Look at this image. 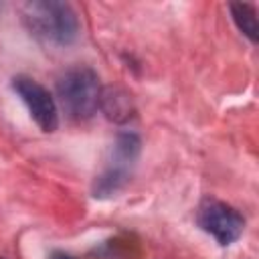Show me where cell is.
<instances>
[{
    "label": "cell",
    "instance_id": "obj_1",
    "mask_svg": "<svg viewBox=\"0 0 259 259\" xmlns=\"http://www.w3.org/2000/svg\"><path fill=\"white\" fill-rule=\"evenodd\" d=\"M24 24L30 34L47 45L67 47L79 36V18L71 4L59 0H32L22 8Z\"/></svg>",
    "mask_w": 259,
    "mask_h": 259
},
{
    "label": "cell",
    "instance_id": "obj_2",
    "mask_svg": "<svg viewBox=\"0 0 259 259\" xmlns=\"http://www.w3.org/2000/svg\"><path fill=\"white\" fill-rule=\"evenodd\" d=\"M57 95L69 117L89 119L99 109V75L89 67H71L57 79Z\"/></svg>",
    "mask_w": 259,
    "mask_h": 259
},
{
    "label": "cell",
    "instance_id": "obj_3",
    "mask_svg": "<svg viewBox=\"0 0 259 259\" xmlns=\"http://www.w3.org/2000/svg\"><path fill=\"white\" fill-rule=\"evenodd\" d=\"M140 148H142V142L138 134L134 132L117 134L111 148V160L93 182L91 192L95 198H109L130 182L132 168L136 166V160L140 156Z\"/></svg>",
    "mask_w": 259,
    "mask_h": 259
},
{
    "label": "cell",
    "instance_id": "obj_4",
    "mask_svg": "<svg viewBox=\"0 0 259 259\" xmlns=\"http://www.w3.org/2000/svg\"><path fill=\"white\" fill-rule=\"evenodd\" d=\"M196 221L204 233L217 239L219 245L227 247L235 243L245 229V219L243 214L233 208L231 204L217 200V198H204L198 206Z\"/></svg>",
    "mask_w": 259,
    "mask_h": 259
},
{
    "label": "cell",
    "instance_id": "obj_5",
    "mask_svg": "<svg viewBox=\"0 0 259 259\" xmlns=\"http://www.w3.org/2000/svg\"><path fill=\"white\" fill-rule=\"evenodd\" d=\"M10 85H12V91L26 105L34 123L42 132H55L59 125V113H57V103H55L53 95L49 93V89L26 75L12 77Z\"/></svg>",
    "mask_w": 259,
    "mask_h": 259
},
{
    "label": "cell",
    "instance_id": "obj_6",
    "mask_svg": "<svg viewBox=\"0 0 259 259\" xmlns=\"http://www.w3.org/2000/svg\"><path fill=\"white\" fill-rule=\"evenodd\" d=\"M99 109H101V113H103L109 121H113V123H117V125L127 123V121L134 117V113H136L132 95H130L125 89L117 87V85L101 87Z\"/></svg>",
    "mask_w": 259,
    "mask_h": 259
},
{
    "label": "cell",
    "instance_id": "obj_7",
    "mask_svg": "<svg viewBox=\"0 0 259 259\" xmlns=\"http://www.w3.org/2000/svg\"><path fill=\"white\" fill-rule=\"evenodd\" d=\"M229 10H231V16H233V22L237 24V28L251 42H257V38H259V24H257V10H255V6L247 4V2H231Z\"/></svg>",
    "mask_w": 259,
    "mask_h": 259
},
{
    "label": "cell",
    "instance_id": "obj_8",
    "mask_svg": "<svg viewBox=\"0 0 259 259\" xmlns=\"http://www.w3.org/2000/svg\"><path fill=\"white\" fill-rule=\"evenodd\" d=\"M51 259H75V257H71V255L63 253V251H55V253L51 255Z\"/></svg>",
    "mask_w": 259,
    "mask_h": 259
},
{
    "label": "cell",
    "instance_id": "obj_9",
    "mask_svg": "<svg viewBox=\"0 0 259 259\" xmlns=\"http://www.w3.org/2000/svg\"><path fill=\"white\" fill-rule=\"evenodd\" d=\"M0 259H4V257H0Z\"/></svg>",
    "mask_w": 259,
    "mask_h": 259
}]
</instances>
